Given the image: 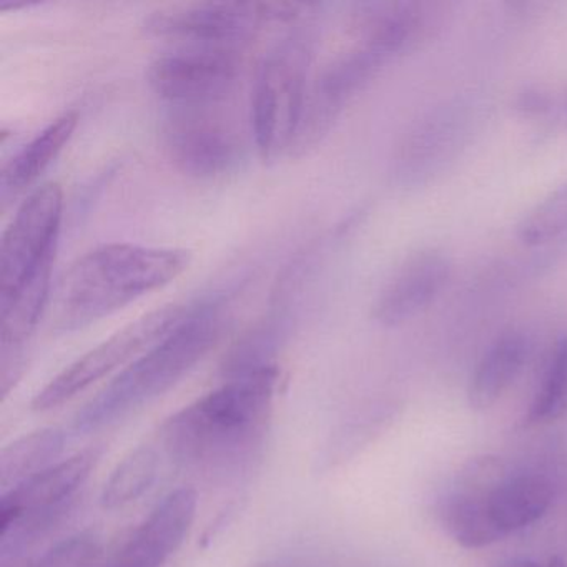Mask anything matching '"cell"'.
<instances>
[{
	"instance_id": "cell-1",
	"label": "cell",
	"mask_w": 567,
	"mask_h": 567,
	"mask_svg": "<svg viewBox=\"0 0 567 567\" xmlns=\"http://www.w3.org/2000/svg\"><path fill=\"white\" fill-rule=\"evenodd\" d=\"M278 370L225 381L168 417L162 443L185 470L210 481L237 480L264 451Z\"/></svg>"
},
{
	"instance_id": "cell-2",
	"label": "cell",
	"mask_w": 567,
	"mask_h": 567,
	"mask_svg": "<svg viewBox=\"0 0 567 567\" xmlns=\"http://www.w3.org/2000/svg\"><path fill=\"white\" fill-rule=\"evenodd\" d=\"M553 499V481L546 474L511 470L499 457L480 456L457 474L437 516L454 543L483 549L534 526Z\"/></svg>"
},
{
	"instance_id": "cell-3",
	"label": "cell",
	"mask_w": 567,
	"mask_h": 567,
	"mask_svg": "<svg viewBox=\"0 0 567 567\" xmlns=\"http://www.w3.org/2000/svg\"><path fill=\"white\" fill-rule=\"evenodd\" d=\"M192 255L181 248L109 244L79 258L59 285L55 330H82L181 277Z\"/></svg>"
},
{
	"instance_id": "cell-4",
	"label": "cell",
	"mask_w": 567,
	"mask_h": 567,
	"mask_svg": "<svg viewBox=\"0 0 567 567\" xmlns=\"http://www.w3.org/2000/svg\"><path fill=\"white\" fill-rule=\"evenodd\" d=\"M227 321L220 301L192 305L187 317L167 337L132 361L79 411L74 430L92 433L111 426L167 393L220 341Z\"/></svg>"
},
{
	"instance_id": "cell-5",
	"label": "cell",
	"mask_w": 567,
	"mask_h": 567,
	"mask_svg": "<svg viewBox=\"0 0 567 567\" xmlns=\"http://www.w3.org/2000/svg\"><path fill=\"white\" fill-rule=\"evenodd\" d=\"M311 39L291 32L265 54L251 92V128L265 162L291 152L308 94Z\"/></svg>"
},
{
	"instance_id": "cell-6",
	"label": "cell",
	"mask_w": 567,
	"mask_h": 567,
	"mask_svg": "<svg viewBox=\"0 0 567 567\" xmlns=\"http://www.w3.org/2000/svg\"><path fill=\"white\" fill-rule=\"evenodd\" d=\"M308 9L291 2H188L157 9L144 28L181 48L240 49L267 25L290 24Z\"/></svg>"
},
{
	"instance_id": "cell-7",
	"label": "cell",
	"mask_w": 567,
	"mask_h": 567,
	"mask_svg": "<svg viewBox=\"0 0 567 567\" xmlns=\"http://www.w3.org/2000/svg\"><path fill=\"white\" fill-rule=\"evenodd\" d=\"M190 307L167 305L132 321L127 327L92 348L87 353L69 364L51 383L45 384L32 401V410L49 411L68 403L95 381L107 377L122 364L137 357L141 351L151 350L155 343L167 337L185 317Z\"/></svg>"
},
{
	"instance_id": "cell-8",
	"label": "cell",
	"mask_w": 567,
	"mask_h": 567,
	"mask_svg": "<svg viewBox=\"0 0 567 567\" xmlns=\"http://www.w3.org/2000/svg\"><path fill=\"white\" fill-rule=\"evenodd\" d=\"M64 195L59 184H45L29 195L0 245V300L22 285L52 274L61 231Z\"/></svg>"
},
{
	"instance_id": "cell-9",
	"label": "cell",
	"mask_w": 567,
	"mask_h": 567,
	"mask_svg": "<svg viewBox=\"0 0 567 567\" xmlns=\"http://www.w3.org/2000/svg\"><path fill=\"white\" fill-rule=\"evenodd\" d=\"M240 72V49L178 48L155 59L147 79L174 107H210L234 91Z\"/></svg>"
},
{
	"instance_id": "cell-10",
	"label": "cell",
	"mask_w": 567,
	"mask_h": 567,
	"mask_svg": "<svg viewBox=\"0 0 567 567\" xmlns=\"http://www.w3.org/2000/svg\"><path fill=\"white\" fill-rule=\"evenodd\" d=\"M162 138L172 164L190 177H221L240 161L237 132L210 107H175Z\"/></svg>"
},
{
	"instance_id": "cell-11",
	"label": "cell",
	"mask_w": 567,
	"mask_h": 567,
	"mask_svg": "<svg viewBox=\"0 0 567 567\" xmlns=\"http://www.w3.org/2000/svg\"><path fill=\"white\" fill-rule=\"evenodd\" d=\"M390 58L358 44L353 51L334 59L308 87L300 128L291 154H303L323 141L347 105L367 87Z\"/></svg>"
},
{
	"instance_id": "cell-12",
	"label": "cell",
	"mask_w": 567,
	"mask_h": 567,
	"mask_svg": "<svg viewBox=\"0 0 567 567\" xmlns=\"http://www.w3.org/2000/svg\"><path fill=\"white\" fill-rule=\"evenodd\" d=\"M197 493L182 487L164 497L131 536L94 567H162L184 543L197 513Z\"/></svg>"
},
{
	"instance_id": "cell-13",
	"label": "cell",
	"mask_w": 567,
	"mask_h": 567,
	"mask_svg": "<svg viewBox=\"0 0 567 567\" xmlns=\"http://www.w3.org/2000/svg\"><path fill=\"white\" fill-rule=\"evenodd\" d=\"M450 274V260L440 251H420L408 258L374 303L378 323L400 327L423 313L440 297Z\"/></svg>"
},
{
	"instance_id": "cell-14",
	"label": "cell",
	"mask_w": 567,
	"mask_h": 567,
	"mask_svg": "<svg viewBox=\"0 0 567 567\" xmlns=\"http://www.w3.org/2000/svg\"><path fill=\"white\" fill-rule=\"evenodd\" d=\"M434 6L417 2H373L358 6L353 31L360 44L386 58L414 48L434 25Z\"/></svg>"
},
{
	"instance_id": "cell-15",
	"label": "cell",
	"mask_w": 567,
	"mask_h": 567,
	"mask_svg": "<svg viewBox=\"0 0 567 567\" xmlns=\"http://www.w3.org/2000/svg\"><path fill=\"white\" fill-rule=\"evenodd\" d=\"M99 454H101L99 450L82 451L2 494V503H0L2 520L22 516V514L72 507L75 493L91 476Z\"/></svg>"
},
{
	"instance_id": "cell-16",
	"label": "cell",
	"mask_w": 567,
	"mask_h": 567,
	"mask_svg": "<svg viewBox=\"0 0 567 567\" xmlns=\"http://www.w3.org/2000/svg\"><path fill=\"white\" fill-rule=\"evenodd\" d=\"M530 354V341L523 331L501 334L487 348L467 384V403L473 410L493 408L523 373Z\"/></svg>"
},
{
	"instance_id": "cell-17",
	"label": "cell",
	"mask_w": 567,
	"mask_h": 567,
	"mask_svg": "<svg viewBox=\"0 0 567 567\" xmlns=\"http://www.w3.org/2000/svg\"><path fill=\"white\" fill-rule=\"evenodd\" d=\"M78 124V112H65L16 154L2 171V197L21 194L34 184L64 151Z\"/></svg>"
},
{
	"instance_id": "cell-18",
	"label": "cell",
	"mask_w": 567,
	"mask_h": 567,
	"mask_svg": "<svg viewBox=\"0 0 567 567\" xmlns=\"http://www.w3.org/2000/svg\"><path fill=\"white\" fill-rule=\"evenodd\" d=\"M65 434L55 427L35 431L19 437L0 454V486L2 493L14 489L19 484L54 466L64 451Z\"/></svg>"
},
{
	"instance_id": "cell-19",
	"label": "cell",
	"mask_w": 567,
	"mask_h": 567,
	"mask_svg": "<svg viewBox=\"0 0 567 567\" xmlns=\"http://www.w3.org/2000/svg\"><path fill=\"white\" fill-rule=\"evenodd\" d=\"M157 451L152 446H138L118 463L105 483L101 504L105 509H118L137 501L147 493L158 474Z\"/></svg>"
},
{
	"instance_id": "cell-20",
	"label": "cell",
	"mask_w": 567,
	"mask_h": 567,
	"mask_svg": "<svg viewBox=\"0 0 567 567\" xmlns=\"http://www.w3.org/2000/svg\"><path fill=\"white\" fill-rule=\"evenodd\" d=\"M567 414V337L550 353L539 386L524 416L526 427L546 426Z\"/></svg>"
},
{
	"instance_id": "cell-21",
	"label": "cell",
	"mask_w": 567,
	"mask_h": 567,
	"mask_svg": "<svg viewBox=\"0 0 567 567\" xmlns=\"http://www.w3.org/2000/svg\"><path fill=\"white\" fill-rule=\"evenodd\" d=\"M567 235V185L537 205L519 227L524 244L546 245Z\"/></svg>"
},
{
	"instance_id": "cell-22",
	"label": "cell",
	"mask_w": 567,
	"mask_h": 567,
	"mask_svg": "<svg viewBox=\"0 0 567 567\" xmlns=\"http://www.w3.org/2000/svg\"><path fill=\"white\" fill-rule=\"evenodd\" d=\"M97 534L81 533L61 540L25 567H94L101 560Z\"/></svg>"
},
{
	"instance_id": "cell-23",
	"label": "cell",
	"mask_w": 567,
	"mask_h": 567,
	"mask_svg": "<svg viewBox=\"0 0 567 567\" xmlns=\"http://www.w3.org/2000/svg\"><path fill=\"white\" fill-rule=\"evenodd\" d=\"M250 567H321L317 559L303 554H290V556L271 557V559L260 560Z\"/></svg>"
},
{
	"instance_id": "cell-24",
	"label": "cell",
	"mask_w": 567,
	"mask_h": 567,
	"mask_svg": "<svg viewBox=\"0 0 567 567\" xmlns=\"http://www.w3.org/2000/svg\"><path fill=\"white\" fill-rule=\"evenodd\" d=\"M29 6H34L32 2H25V0H0V11L8 12V11H18V9L22 8H29Z\"/></svg>"
},
{
	"instance_id": "cell-25",
	"label": "cell",
	"mask_w": 567,
	"mask_h": 567,
	"mask_svg": "<svg viewBox=\"0 0 567 567\" xmlns=\"http://www.w3.org/2000/svg\"><path fill=\"white\" fill-rule=\"evenodd\" d=\"M497 567H539L533 559H526V557H516V559L506 560V563L499 564Z\"/></svg>"
},
{
	"instance_id": "cell-26",
	"label": "cell",
	"mask_w": 567,
	"mask_h": 567,
	"mask_svg": "<svg viewBox=\"0 0 567 567\" xmlns=\"http://www.w3.org/2000/svg\"><path fill=\"white\" fill-rule=\"evenodd\" d=\"M546 567H567V563L563 559V557L554 556L547 560Z\"/></svg>"
}]
</instances>
